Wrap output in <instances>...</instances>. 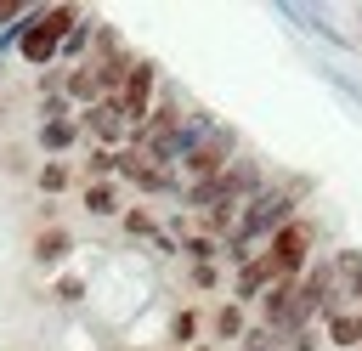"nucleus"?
Listing matches in <instances>:
<instances>
[{"label":"nucleus","mask_w":362,"mask_h":351,"mask_svg":"<svg viewBox=\"0 0 362 351\" xmlns=\"http://www.w3.org/2000/svg\"><path fill=\"white\" fill-rule=\"evenodd\" d=\"M300 192H305V181H294L288 192H283V187H272V192H255V198H249V215H243V226H238V249H232V260H238V266L255 255L249 243H260L266 232H277L283 221H294V198H300Z\"/></svg>","instance_id":"obj_1"},{"label":"nucleus","mask_w":362,"mask_h":351,"mask_svg":"<svg viewBox=\"0 0 362 351\" xmlns=\"http://www.w3.org/2000/svg\"><path fill=\"white\" fill-rule=\"evenodd\" d=\"M311 243H317V226H311V221H300V215H294V221H283V226L272 232V249H266V255H272V266H277V277H294V272L305 266Z\"/></svg>","instance_id":"obj_2"},{"label":"nucleus","mask_w":362,"mask_h":351,"mask_svg":"<svg viewBox=\"0 0 362 351\" xmlns=\"http://www.w3.org/2000/svg\"><path fill=\"white\" fill-rule=\"evenodd\" d=\"M153 85H158V68H153V62H136V68H130V79H124V102H119V113H124L130 136L153 119Z\"/></svg>","instance_id":"obj_3"},{"label":"nucleus","mask_w":362,"mask_h":351,"mask_svg":"<svg viewBox=\"0 0 362 351\" xmlns=\"http://www.w3.org/2000/svg\"><path fill=\"white\" fill-rule=\"evenodd\" d=\"M232 147H238V136H232L226 125H215V130H209V136H204V142H198V147H192L181 164H187V176L209 181V176H221V170L232 164Z\"/></svg>","instance_id":"obj_4"},{"label":"nucleus","mask_w":362,"mask_h":351,"mask_svg":"<svg viewBox=\"0 0 362 351\" xmlns=\"http://www.w3.org/2000/svg\"><path fill=\"white\" fill-rule=\"evenodd\" d=\"M272 283H277V266H272V255H249V260L238 266V294H243V300H260Z\"/></svg>","instance_id":"obj_5"},{"label":"nucleus","mask_w":362,"mask_h":351,"mask_svg":"<svg viewBox=\"0 0 362 351\" xmlns=\"http://www.w3.org/2000/svg\"><path fill=\"white\" fill-rule=\"evenodd\" d=\"M17 51H23V62H34V68H45L57 51H62V40L57 34H45L34 17H28V28H23V40H17Z\"/></svg>","instance_id":"obj_6"},{"label":"nucleus","mask_w":362,"mask_h":351,"mask_svg":"<svg viewBox=\"0 0 362 351\" xmlns=\"http://www.w3.org/2000/svg\"><path fill=\"white\" fill-rule=\"evenodd\" d=\"M288 311H294V277H277V283L260 294V317H266V328H283Z\"/></svg>","instance_id":"obj_7"},{"label":"nucleus","mask_w":362,"mask_h":351,"mask_svg":"<svg viewBox=\"0 0 362 351\" xmlns=\"http://www.w3.org/2000/svg\"><path fill=\"white\" fill-rule=\"evenodd\" d=\"M85 125H90L102 142H119V136L130 130V125H124V113H119V102H90V108H85Z\"/></svg>","instance_id":"obj_8"},{"label":"nucleus","mask_w":362,"mask_h":351,"mask_svg":"<svg viewBox=\"0 0 362 351\" xmlns=\"http://www.w3.org/2000/svg\"><path fill=\"white\" fill-rule=\"evenodd\" d=\"M68 249H74V238H68L62 226H45V232L34 238V260H40V266H57Z\"/></svg>","instance_id":"obj_9"},{"label":"nucleus","mask_w":362,"mask_h":351,"mask_svg":"<svg viewBox=\"0 0 362 351\" xmlns=\"http://www.w3.org/2000/svg\"><path fill=\"white\" fill-rule=\"evenodd\" d=\"M328 340L334 345H362V311H328Z\"/></svg>","instance_id":"obj_10"},{"label":"nucleus","mask_w":362,"mask_h":351,"mask_svg":"<svg viewBox=\"0 0 362 351\" xmlns=\"http://www.w3.org/2000/svg\"><path fill=\"white\" fill-rule=\"evenodd\" d=\"M334 272L345 277V289H339V294L351 300V311H362V255H339V260H334Z\"/></svg>","instance_id":"obj_11"},{"label":"nucleus","mask_w":362,"mask_h":351,"mask_svg":"<svg viewBox=\"0 0 362 351\" xmlns=\"http://www.w3.org/2000/svg\"><path fill=\"white\" fill-rule=\"evenodd\" d=\"M40 147H51V153L74 147V119H45L40 125Z\"/></svg>","instance_id":"obj_12"},{"label":"nucleus","mask_w":362,"mask_h":351,"mask_svg":"<svg viewBox=\"0 0 362 351\" xmlns=\"http://www.w3.org/2000/svg\"><path fill=\"white\" fill-rule=\"evenodd\" d=\"M68 102H85V108L96 102V74H90V62L68 74Z\"/></svg>","instance_id":"obj_13"},{"label":"nucleus","mask_w":362,"mask_h":351,"mask_svg":"<svg viewBox=\"0 0 362 351\" xmlns=\"http://www.w3.org/2000/svg\"><path fill=\"white\" fill-rule=\"evenodd\" d=\"M85 209H90V215H113V209H119V204H113V187H107V181H90V187H85Z\"/></svg>","instance_id":"obj_14"},{"label":"nucleus","mask_w":362,"mask_h":351,"mask_svg":"<svg viewBox=\"0 0 362 351\" xmlns=\"http://www.w3.org/2000/svg\"><path fill=\"white\" fill-rule=\"evenodd\" d=\"M215 334H221V340H243V311H238V306H221Z\"/></svg>","instance_id":"obj_15"},{"label":"nucleus","mask_w":362,"mask_h":351,"mask_svg":"<svg viewBox=\"0 0 362 351\" xmlns=\"http://www.w3.org/2000/svg\"><path fill=\"white\" fill-rule=\"evenodd\" d=\"M57 300H62V306H74V300H85V277H79V272H68V277H57Z\"/></svg>","instance_id":"obj_16"},{"label":"nucleus","mask_w":362,"mask_h":351,"mask_svg":"<svg viewBox=\"0 0 362 351\" xmlns=\"http://www.w3.org/2000/svg\"><path fill=\"white\" fill-rule=\"evenodd\" d=\"M181 249H187V255H192L198 266H209V255H221V243H215V238H187Z\"/></svg>","instance_id":"obj_17"},{"label":"nucleus","mask_w":362,"mask_h":351,"mask_svg":"<svg viewBox=\"0 0 362 351\" xmlns=\"http://www.w3.org/2000/svg\"><path fill=\"white\" fill-rule=\"evenodd\" d=\"M107 170H119V153L113 147H96L90 153V176H107Z\"/></svg>","instance_id":"obj_18"},{"label":"nucleus","mask_w":362,"mask_h":351,"mask_svg":"<svg viewBox=\"0 0 362 351\" xmlns=\"http://www.w3.org/2000/svg\"><path fill=\"white\" fill-rule=\"evenodd\" d=\"M266 345H277L266 323H260V328H243V351H266Z\"/></svg>","instance_id":"obj_19"},{"label":"nucleus","mask_w":362,"mask_h":351,"mask_svg":"<svg viewBox=\"0 0 362 351\" xmlns=\"http://www.w3.org/2000/svg\"><path fill=\"white\" fill-rule=\"evenodd\" d=\"M62 181H68L62 164H45V170H40V187H45V192H62Z\"/></svg>","instance_id":"obj_20"},{"label":"nucleus","mask_w":362,"mask_h":351,"mask_svg":"<svg viewBox=\"0 0 362 351\" xmlns=\"http://www.w3.org/2000/svg\"><path fill=\"white\" fill-rule=\"evenodd\" d=\"M124 232H130V238H136V232H153V215H147V209H130V215H124Z\"/></svg>","instance_id":"obj_21"},{"label":"nucleus","mask_w":362,"mask_h":351,"mask_svg":"<svg viewBox=\"0 0 362 351\" xmlns=\"http://www.w3.org/2000/svg\"><path fill=\"white\" fill-rule=\"evenodd\" d=\"M40 6H23V0H0V23H11V17H34Z\"/></svg>","instance_id":"obj_22"},{"label":"nucleus","mask_w":362,"mask_h":351,"mask_svg":"<svg viewBox=\"0 0 362 351\" xmlns=\"http://www.w3.org/2000/svg\"><path fill=\"white\" fill-rule=\"evenodd\" d=\"M170 328H175V340H192V328H198V317H192V311H181V317H175Z\"/></svg>","instance_id":"obj_23"},{"label":"nucleus","mask_w":362,"mask_h":351,"mask_svg":"<svg viewBox=\"0 0 362 351\" xmlns=\"http://www.w3.org/2000/svg\"><path fill=\"white\" fill-rule=\"evenodd\" d=\"M85 34H90V28H85V23H79V28H74V34H68V40H62V51H68V57H74V51H79V45H85Z\"/></svg>","instance_id":"obj_24"}]
</instances>
